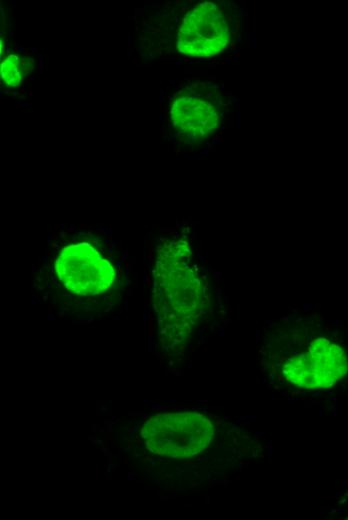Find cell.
Here are the masks:
<instances>
[{"label":"cell","mask_w":348,"mask_h":520,"mask_svg":"<svg viewBox=\"0 0 348 520\" xmlns=\"http://www.w3.org/2000/svg\"><path fill=\"white\" fill-rule=\"evenodd\" d=\"M175 276H155V309L161 341L166 347L184 342L205 308L204 287L184 259L190 254L187 243H171L167 249Z\"/></svg>","instance_id":"obj_1"},{"label":"cell","mask_w":348,"mask_h":520,"mask_svg":"<svg viewBox=\"0 0 348 520\" xmlns=\"http://www.w3.org/2000/svg\"><path fill=\"white\" fill-rule=\"evenodd\" d=\"M145 447L151 453L185 459L203 452L214 436V425L195 411L160 413L146 420L141 429Z\"/></svg>","instance_id":"obj_2"},{"label":"cell","mask_w":348,"mask_h":520,"mask_svg":"<svg viewBox=\"0 0 348 520\" xmlns=\"http://www.w3.org/2000/svg\"><path fill=\"white\" fill-rule=\"evenodd\" d=\"M235 27L230 6L219 2L200 3L181 21L176 40L178 52L194 58L215 56L228 46Z\"/></svg>","instance_id":"obj_3"},{"label":"cell","mask_w":348,"mask_h":520,"mask_svg":"<svg viewBox=\"0 0 348 520\" xmlns=\"http://www.w3.org/2000/svg\"><path fill=\"white\" fill-rule=\"evenodd\" d=\"M168 116L174 132L187 140H205L221 122L219 94L209 85L192 84L174 95Z\"/></svg>","instance_id":"obj_4"},{"label":"cell","mask_w":348,"mask_h":520,"mask_svg":"<svg viewBox=\"0 0 348 520\" xmlns=\"http://www.w3.org/2000/svg\"><path fill=\"white\" fill-rule=\"evenodd\" d=\"M347 371L344 350L325 338L314 340L306 352L288 359L283 365L285 379L305 389L331 387Z\"/></svg>","instance_id":"obj_5"},{"label":"cell","mask_w":348,"mask_h":520,"mask_svg":"<svg viewBox=\"0 0 348 520\" xmlns=\"http://www.w3.org/2000/svg\"><path fill=\"white\" fill-rule=\"evenodd\" d=\"M34 60L26 54H11L1 65V77L10 87L19 86L32 72Z\"/></svg>","instance_id":"obj_6"}]
</instances>
